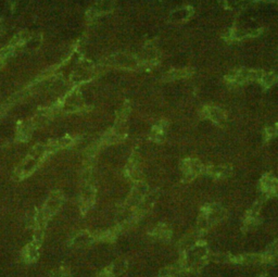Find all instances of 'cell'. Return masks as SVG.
I'll return each mask as SVG.
<instances>
[{
  "mask_svg": "<svg viewBox=\"0 0 278 277\" xmlns=\"http://www.w3.org/2000/svg\"><path fill=\"white\" fill-rule=\"evenodd\" d=\"M151 137L155 142H161L162 139L164 138V126L162 124L156 125L154 126V128L152 129V133H151Z\"/></svg>",
  "mask_w": 278,
  "mask_h": 277,
  "instance_id": "16",
  "label": "cell"
},
{
  "mask_svg": "<svg viewBox=\"0 0 278 277\" xmlns=\"http://www.w3.org/2000/svg\"><path fill=\"white\" fill-rule=\"evenodd\" d=\"M269 250H270L269 253L271 254H278V240L271 246Z\"/></svg>",
  "mask_w": 278,
  "mask_h": 277,
  "instance_id": "19",
  "label": "cell"
},
{
  "mask_svg": "<svg viewBox=\"0 0 278 277\" xmlns=\"http://www.w3.org/2000/svg\"><path fill=\"white\" fill-rule=\"evenodd\" d=\"M62 199H63V196H62L60 191H55L51 193L48 200H47L44 205L43 209H41L35 217V225L39 229L44 227L46 222L59 210V208L62 205Z\"/></svg>",
  "mask_w": 278,
  "mask_h": 277,
  "instance_id": "2",
  "label": "cell"
},
{
  "mask_svg": "<svg viewBox=\"0 0 278 277\" xmlns=\"http://www.w3.org/2000/svg\"><path fill=\"white\" fill-rule=\"evenodd\" d=\"M152 236L160 240H169L171 238V231L166 225H159L154 229Z\"/></svg>",
  "mask_w": 278,
  "mask_h": 277,
  "instance_id": "14",
  "label": "cell"
},
{
  "mask_svg": "<svg viewBox=\"0 0 278 277\" xmlns=\"http://www.w3.org/2000/svg\"><path fill=\"white\" fill-rule=\"evenodd\" d=\"M203 114L214 123L222 124L226 121V114H225V112L222 111L221 109L216 107H207L204 109Z\"/></svg>",
  "mask_w": 278,
  "mask_h": 277,
  "instance_id": "8",
  "label": "cell"
},
{
  "mask_svg": "<svg viewBox=\"0 0 278 277\" xmlns=\"http://www.w3.org/2000/svg\"><path fill=\"white\" fill-rule=\"evenodd\" d=\"M208 258V250L203 244H197L189 248L184 254L182 268L186 270H198L206 263Z\"/></svg>",
  "mask_w": 278,
  "mask_h": 277,
  "instance_id": "1",
  "label": "cell"
},
{
  "mask_svg": "<svg viewBox=\"0 0 278 277\" xmlns=\"http://www.w3.org/2000/svg\"><path fill=\"white\" fill-rule=\"evenodd\" d=\"M93 239H95V235L93 234L88 232H81L73 237L70 244L73 247H84V246L92 244Z\"/></svg>",
  "mask_w": 278,
  "mask_h": 277,
  "instance_id": "9",
  "label": "cell"
},
{
  "mask_svg": "<svg viewBox=\"0 0 278 277\" xmlns=\"http://www.w3.org/2000/svg\"><path fill=\"white\" fill-rule=\"evenodd\" d=\"M206 173L213 179H225L230 174V169L225 165H211L207 168Z\"/></svg>",
  "mask_w": 278,
  "mask_h": 277,
  "instance_id": "10",
  "label": "cell"
},
{
  "mask_svg": "<svg viewBox=\"0 0 278 277\" xmlns=\"http://www.w3.org/2000/svg\"><path fill=\"white\" fill-rule=\"evenodd\" d=\"M95 188L93 185H86L82 190L81 208L83 212H86L95 202Z\"/></svg>",
  "mask_w": 278,
  "mask_h": 277,
  "instance_id": "6",
  "label": "cell"
},
{
  "mask_svg": "<svg viewBox=\"0 0 278 277\" xmlns=\"http://www.w3.org/2000/svg\"><path fill=\"white\" fill-rule=\"evenodd\" d=\"M127 172H128V176L130 179L134 180V181H137L140 176V171H139V165H138V162L136 160V158H133L130 160L129 164L127 166Z\"/></svg>",
  "mask_w": 278,
  "mask_h": 277,
  "instance_id": "15",
  "label": "cell"
},
{
  "mask_svg": "<svg viewBox=\"0 0 278 277\" xmlns=\"http://www.w3.org/2000/svg\"><path fill=\"white\" fill-rule=\"evenodd\" d=\"M147 190H148V186H147L145 183H137L132 192H130L126 201H125V208H127L126 210H132V209H135L136 210V208H137L147 197Z\"/></svg>",
  "mask_w": 278,
  "mask_h": 277,
  "instance_id": "4",
  "label": "cell"
},
{
  "mask_svg": "<svg viewBox=\"0 0 278 277\" xmlns=\"http://www.w3.org/2000/svg\"><path fill=\"white\" fill-rule=\"evenodd\" d=\"M40 247V239H34L32 243H30L22 251V257L25 262L31 263L38 258V251Z\"/></svg>",
  "mask_w": 278,
  "mask_h": 277,
  "instance_id": "7",
  "label": "cell"
},
{
  "mask_svg": "<svg viewBox=\"0 0 278 277\" xmlns=\"http://www.w3.org/2000/svg\"><path fill=\"white\" fill-rule=\"evenodd\" d=\"M126 269V262L121 261V262H115L109 266L108 269L104 270L102 273L98 277H113L115 275H119Z\"/></svg>",
  "mask_w": 278,
  "mask_h": 277,
  "instance_id": "12",
  "label": "cell"
},
{
  "mask_svg": "<svg viewBox=\"0 0 278 277\" xmlns=\"http://www.w3.org/2000/svg\"><path fill=\"white\" fill-rule=\"evenodd\" d=\"M203 171V165L200 161L196 159H186L182 163V172L184 180L186 182L192 181L193 179L201 173Z\"/></svg>",
  "mask_w": 278,
  "mask_h": 277,
  "instance_id": "5",
  "label": "cell"
},
{
  "mask_svg": "<svg viewBox=\"0 0 278 277\" xmlns=\"http://www.w3.org/2000/svg\"><path fill=\"white\" fill-rule=\"evenodd\" d=\"M188 75V73H186V70H183V71H174V72H171L169 74L166 75V77H169L167 80H174V78H181V77H185Z\"/></svg>",
  "mask_w": 278,
  "mask_h": 277,
  "instance_id": "17",
  "label": "cell"
},
{
  "mask_svg": "<svg viewBox=\"0 0 278 277\" xmlns=\"http://www.w3.org/2000/svg\"><path fill=\"white\" fill-rule=\"evenodd\" d=\"M259 224V209L253 207L247 214L245 218L244 226L245 228H252Z\"/></svg>",
  "mask_w": 278,
  "mask_h": 277,
  "instance_id": "13",
  "label": "cell"
},
{
  "mask_svg": "<svg viewBox=\"0 0 278 277\" xmlns=\"http://www.w3.org/2000/svg\"><path fill=\"white\" fill-rule=\"evenodd\" d=\"M261 186L265 192H269L270 195H274L278 197V180L274 177L266 175L262 179Z\"/></svg>",
  "mask_w": 278,
  "mask_h": 277,
  "instance_id": "11",
  "label": "cell"
},
{
  "mask_svg": "<svg viewBox=\"0 0 278 277\" xmlns=\"http://www.w3.org/2000/svg\"><path fill=\"white\" fill-rule=\"evenodd\" d=\"M70 271L67 269H59L55 272H52L50 277H69Z\"/></svg>",
  "mask_w": 278,
  "mask_h": 277,
  "instance_id": "18",
  "label": "cell"
},
{
  "mask_svg": "<svg viewBox=\"0 0 278 277\" xmlns=\"http://www.w3.org/2000/svg\"><path fill=\"white\" fill-rule=\"evenodd\" d=\"M225 216V211L218 205H209L201 209L198 218V225L200 229H207L218 223Z\"/></svg>",
  "mask_w": 278,
  "mask_h": 277,
  "instance_id": "3",
  "label": "cell"
}]
</instances>
